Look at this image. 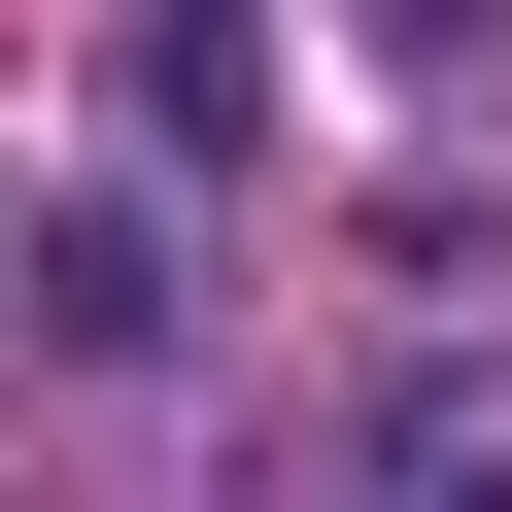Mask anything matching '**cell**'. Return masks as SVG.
Returning <instances> with one entry per match:
<instances>
[{"label":"cell","mask_w":512,"mask_h":512,"mask_svg":"<svg viewBox=\"0 0 512 512\" xmlns=\"http://www.w3.org/2000/svg\"><path fill=\"white\" fill-rule=\"evenodd\" d=\"M376 35H478V0H376Z\"/></svg>","instance_id":"obj_2"},{"label":"cell","mask_w":512,"mask_h":512,"mask_svg":"<svg viewBox=\"0 0 512 512\" xmlns=\"http://www.w3.org/2000/svg\"><path fill=\"white\" fill-rule=\"evenodd\" d=\"M444 512H512V478H444Z\"/></svg>","instance_id":"obj_3"},{"label":"cell","mask_w":512,"mask_h":512,"mask_svg":"<svg viewBox=\"0 0 512 512\" xmlns=\"http://www.w3.org/2000/svg\"><path fill=\"white\" fill-rule=\"evenodd\" d=\"M137 137L171 171H274V0H137Z\"/></svg>","instance_id":"obj_1"}]
</instances>
